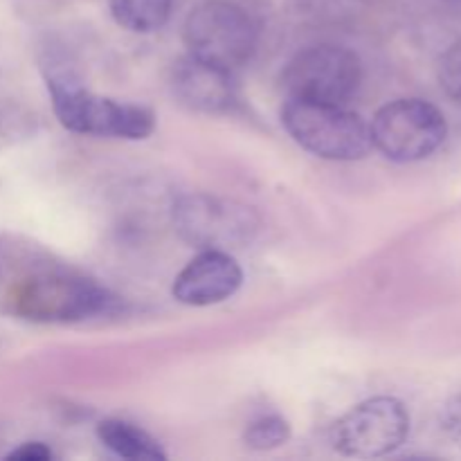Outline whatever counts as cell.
Returning <instances> with one entry per match:
<instances>
[{
  "label": "cell",
  "instance_id": "6da1fadb",
  "mask_svg": "<svg viewBox=\"0 0 461 461\" xmlns=\"http://www.w3.org/2000/svg\"><path fill=\"white\" fill-rule=\"evenodd\" d=\"M45 81L52 97L54 115L72 133L144 140L156 129V115L147 106L90 93L66 72H48Z\"/></svg>",
  "mask_w": 461,
  "mask_h": 461
},
{
  "label": "cell",
  "instance_id": "7a4b0ae2",
  "mask_svg": "<svg viewBox=\"0 0 461 461\" xmlns=\"http://www.w3.org/2000/svg\"><path fill=\"white\" fill-rule=\"evenodd\" d=\"M117 297L95 279L66 270L27 277L12 293V311L32 322H79L111 313Z\"/></svg>",
  "mask_w": 461,
  "mask_h": 461
},
{
  "label": "cell",
  "instance_id": "3957f363",
  "mask_svg": "<svg viewBox=\"0 0 461 461\" xmlns=\"http://www.w3.org/2000/svg\"><path fill=\"white\" fill-rule=\"evenodd\" d=\"M282 124L302 149L324 160H360L374 149L367 122L338 104L288 99Z\"/></svg>",
  "mask_w": 461,
  "mask_h": 461
},
{
  "label": "cell",
  "instance_id": "277c9868",
  "mask_svg": "<svg viewBox=\"0 0 461 461\" xmlns=\"http://www.w3.org/2000/svg\"><path fill=\"white\" fill-rule=\"evenodd\" d=\"M183 39L192 57L234 72L255 52L257 25L237 3L205 0L189 12Z\"/></svg>",
  "mask_w": 461,
  "mask_h": 461
},
{
  "label": "cell",
  "instance_id": "5b68a950",
  "mask_svg": "<svg viewBox=\"0 0 461 461\" xmlns=\"http://www.w3.org/2000/svg\"><path fill=\"white\" fill-rule=\"evenodd\" d=\"M372 142L394 162H419L430 158L448 135L446 117L426 99H394L374 115Z\"/></svg>",
  "mask_w": 461,
  "mask_h": 461
},
{
  "label": "cell",
  "instance_id": "8992f818",
  "mask_svg": "<svg viewBox=\"0 0 461 461\" xmlns=\"http://www.w3.org/2000/svg\"><path fill=\"white\" fill-rule=\"evenodd\" d=\"M180 237L201 250H237L259 232V216L252 207L210 194H189L174 207Z\"/></svg>",
  "mask_w": 461,
  "mask_h": 461
},
{
  "label": "cell",
  "instance_id": "52a82bcc",
  "mask_svg": "<svg viewBox=\"0 0 461 461\" xmlns=\"http://www.w3.org/2000/svg\"><path fill=\"white\" fill-rule=\"evenodd\" d=\"M410 414L399 399L376 396L342 414L331 428L336 453L356 459H376L394 453L405 444Z\"/></svg>",
  "mask_w": 461,
  "mask_h": 461
},
{
  "label": "cell",
  "instance_id": "ba28073f",
  "mask_svg": "<svg viewBox=\"0 0 461 461\" xmlns=\"http://www.w3.org/2000/svg\"><path fill=\"white\" fill-rule=\"evenodd\" d=\"M360 59L342 45H315L288 61L282 88L288 99L342 104L360 86Z\"/></svg>",
  "mask_w": 461,
  "mask_h": 461
},
{
  "label": "cell",
  "instance_id": "9c48e42d",
  "mask_svg": "<svg viewBox=\"0 0 461 461\" xmlns=\"http://www.w3.org/2000/svg\"><path fill=\"white\" fill-rule=\"evenodd\" d=\"M171 93L180 106L196 113H228L237 106L239 93L232 72L187 54L171 68Z\"/></svg>",
  "mask_w": 461,
  "mask_h": 461
},
{
  "label": "cell",
  "instance_id": "30bf717a",
  "mask_svg": "<svg viewBox=\"0 0 461 461\" xmlns=\"http://www.w3.org/2000/svg\"><path fill=\"white\" fill-rule=\"evenodd\" d=\"M243 270L230 252L203 250L176 277V300L185 306H212L228 300L241 288Z\"/></svg>",
  "mask_w": 461,
  "mask_h": 461
},
{
  "label": "cell",
  "instance_id": "8fae6325",
  "mask_svg": "<svg viewBox=\"0 0 461 461\" xmlns=\"http://www.w3.org/2000/svg\"><path fill=\"white\" fill-rule=\"evenodd\" d=\"M97 439L113 455L133 461H158L167 459L165 450L142 428L133 426L122 419H106L97 426Z\"/></svg>",
  "mask_w": 461,
  "mask_h": 461
},
{
  "label": "cell",
  "instance_id": "7c38bea8",
  "mask_svg": "<svg viewBox=\"0 0 461 461\" xmlns=\"http://www.w3.org/2000/svg\"><path fill=\"white\" fill-rule=\"evenodd\" d=\"M108 9L120 27L149 34L169 21L171 0H108Z\"/></svg>",
  "mask_w": 461,
  "mask_h": 461
},
{
  "label": "cell",
  "instance_id": "4fadbf2b",
  "mask_svg": "<svg viewBox=\"0 0 461 461\" xmlns=\"http://www.w3.org/2000/svg\"><path fill=\"white\" fill-rule=\"evenodd\" d=\"M288 439H291V423L279 414H266L257 419L246 428V435H243V441L252 450L279 448Z\"/></svg>",
  "mask_w": 461,
  "mask_h": 461
},
{
  "label": "cell",
  "instance_id": "5bb4252c",
  "mask_svg": "<svg viewBox=\"0 0 461 461\" xmlns=\"http://www.w3.org/2000/svg\"><path fill=\"white\" fill-rule=\"evenodd\" d=\"M439 81L444 93L461 106V39L450 45L441 57Z\"/></svg>",
  "mask_w": 461,
  "mask_h": 461
},
{
  "label": "cell",
  "instance_id": "9a60e30c",
  "mask_svg": "<svg viewBox=\"0 0 461 461\" xmlns=\"http://www.w3.org/2000/svg\"><path fill=\"white\" fill-rule=\"evenodd\" d=\"M439 426L444 435L461 448V394L446 401L439 412Z\"/></svg>",
  "mask_w": 461,
  "mask_h": 461
},
{
  "label": "cell",
  "instance_id": "2e32d148",
  "mask_svg": "<svg viewBox=\"0 0 461 461\" xmlns=\"http://www.w3.org/2000/svg\"><path fill=\"white\" fill-rule=\"evenodd\" d=\"M54 453L41 441H27V444L18 446L16 450L7 455V459L12 461H48L52 459Z\"/></svg>",
  "mask_w": 461,
  "mask_h": 461
},
{
  "label": "cell",
  "instance_id": "e0dca14e",
  "mask_svg": "<svg viewBox=\"0 0 461 461\" xmlns=\"http://www.w3.org/2000/svg\"><path fill=\"white\" fill-rule=\"evenodd\" d=\"M455 3H461V0H455Z\"/></svg>",
  "mask_w": 461,
  "mask_h": 461
}]
</instances>
